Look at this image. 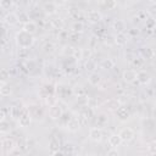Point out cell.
Here are the masks:
<instances>
[{
	"instance_id": "cell-1",
	"label": "cell",
	"mask_w": 156,
	"mask_h": 156,
	"mask_svg": "<svg viewBox=\"0 0 156 156\" xmlns=\"http://www.w3.org/2000/svg\"><path fill=\"white\" fill-rule=\"evenodd\" d=\"M16 43H17L18 48L29 49L34 43V37H33V34L22 29L20 32H17V34H16Z\"/></svg>"
},
{
	"instance_id": "cell-2",
	"label": "cell",
	"mask_w": 156,
	"mask_h": 156,
	"mask_svg": "<svg viewBox=\"0 0 156 156\" xmlns=\"http://www.w3.org/2000/svg\"><path fill=\"white\" fill-rule=\"evenodd\" d=\"M62 141L57 135H52L49 141V151L51 155H63L62 150Z\"/></svg>"
},
{
	"instance_id": "cell-3",
	"label": "cell",
	"mask_w": 156,
	"mask_h": 156,
	"mask_svg": "<svg viewBox=\"0 0 156 156\" xmlns=\"http://www.w3.org/2000/svg\"><path fill=\"white\" fill-rule=\"evenodd\" d=\"M17 122H18V126L22 127V128H27V127L30 126V123H32V116L29 113L28 107H23L22 108V112H21L20 117L17 118Z\"/></svg>"
},
{
	"instance_id": "cell-4",
	"label": "cell",
	"mask_w": 156,
	"mask_h": 156,
	"mask_svg": "<svg viewBox=\"0 0 156 156\" xmlns=\"http://www.w3.org/2000/svg\"><path fill=\"white\" fill-rule=\"evenodd\" d=\"M55 93H56L60 98H62V99H67V98H69V96L73 95L72 88L68 87V85H66V84H57V85L55 87Z\"/></svg>"
},
{
	"instance_id": "cell-5",
	"label": "cell",
	"mask_w": 156,
	"mask_h": 156,
	"mask_svg": "<svg viewBox=\"0 0 156 156\" xmlns=\"http://www.w3.org/2000/svg\"><path fill=\"white\" fill-rule=\"evenodd\" d=\"M118 135H119L122 143H130L135 138V132L129 127H124V128H122L119 130Z\"/></svg>"
},
{
	"instance_id": "cell-6",
	"label": "cell",
	"mask_w": 156,
	"mask_h": 156,
	"mask_svg": "<svg viewBox=\"0 0 156 156\" xmlns=\"http://www.w3.org/2000/svg\"><path fill=\"white\" fill-rule=\"evenodd\" d=\"M115 111H116V117H117L119 121H122V122L128 121V119L130 118V111H129V108H128L127 106H124V105H119Z\"/></svg>"
},
{
	"instance_id": "cell-7",
	"label": "cell",
	"mask_w": 156,
	"mask_h": 156,
	"mask_svg": "<svg viewBox=\"0 0 156 156\" xmlns=\"http://www.w3.org/2000/svg\"><path fill=\"white\" fill-rule=\"evenodd\" d=\"M49 107H50V108H49V117H50V119L57 121V119L61 117L62 112H63L61 105H60V104H54V105H51V106H49Z\"/></svg>"
},
{
	"instance_id": "cell-8",
	"label": "cell",
	"mask_w": 156,
	"mask_h": 156,
	"mask_svg": "<svg viewBox=\"0 0 156 156\" xmlns=\"http://www.w3.org/2000/svg\"><path fill=\"white\" fill-rule=\"evenodd\" d=\"M122 79L126 83L134 84L136 82V71H134V69H124L122 72Z\"/></svg>"
},
{
	"instance_id": "cell-9",
	"label": "cell",
	"mask_w": 156,
	"mask_h": 156,
	"mask_svg": "<svg viewBox=\"0 0 156 156\" xmlns=\"http://www.w3.org/2000/svg\"><path fill=\"white\" fill-rule=\"evenodd\" d=\"M136 82L140 85H147L151 82V74L144 69L139 71V72H136Z\"/></svg>"
},
{
	"instance_id": "cell-10",
	"label": "cell",
	"mask_w": 156,
	"mask_h": 156,
	"mask_svg": "<svg viewBox=\"0 0 156 156\" xmlns=\"http://www.w3.org/2000/svg\"><path fill=\"white\" fill-rule=\"evenodd\" d=\"M89 139L94 143H100L102 140V130L101 128L94 127L89 129Z\"/></svg>"
},
{
	"instance_id": "cell-11",
	"label": "cell",
	"mask_w": 156,
	"mask_h": 156,
	"mask_svg": "<svg viewBox=\"0 0 156 156\" xmlns=\"http://www.w3.org/2000/svg\"><path fill=\"white\" fill-rule=\"evenodd\" d=\"M0 146H1V149L4 150L5 154H9V152L16 146V144H15V140H13L12 138H4V139H1V141H0Z\"/></svg>"
},
{
	"instance_id": "cell-12",
	"label": "cell",
	"mask_w": 156,
	"mask_h": 156,
	"mask_svg": "<svg viewBox=\"0 0 156 156\" xmlns=\"http://www.w3.org/2000/svg\"><path fill=\"white\" fill-rule=\"evenodd\" d=\"M28 110H29L32 118H34L37 121H41L44 118V112H43V108L40 106H29Z\"/></svg>"
},
{
	"instance_id": "cell-13",
	"label": "cell",
	"mask_w": 156,
	"mask_h": 156,
	"mask_svg": "<svg viewBox=\"0 0 156 156\" xmlns=\"http://www.w3.org/2000/svg\"><path fill=\"white\" fill-rule=\"evenodd\" d=\"M87 20H88V22H90V23H93V24H96V23H100V22H101L102 15H101L99 11H96V10H91V11L88 12Z\"/></svg>"
},
{
	"instance_id": "cell-14",
	"label": "cell",
	"mask_w": 156,
	"mask_h": 156,
	"mask_svg": "<svg viewBox=\"0 0 156 156\" xmlns=\"http://www.w3.org/2000/svg\"><path fill=\"white\" fill-rule=\"evenodd\" d=\"M12 94V88L7 82H1L0 83V96H10Z\"/></svg>"
},
{
	"instance_id": "cell-15",
	"label": "cell",
	"mask_w": 156,
	"mask_h": 156,
	"mask_svg": "<svg viewBox=\"0 0 156 156\" xmlns=\"http://www.w3.org/2000/svg\"><path fill=\"white\" fill-rule=\"evenodd\" d=\"M66 128H67L69 132H77V130L80 128L79 122H78V118L74 117V116H72L71 119L68 121V123L66 124Z\"/></svg>"
},
{
	"instance_id": "cell-16",
	"label": "cell",
	"mask_w": 156,
	"mask_h": 156,
	"mask_svg": "<svg viewBox=\"0 0 156 156\" xmlns=\"http://www.w3.org/2000/svg\"><path fill=\"white\" fill-rule=\"evenodd\" d=\"M108 122V117L106 113H100L99 116H96V119H95V127L98 128H104Z\"/></svg>"
},
{
	"instance_id": "cell-17",
	"label": "cell",
	"mask_w": 156,
	"mask_h": 156,
	"mask_svg": "<svg viewBox=\"0 0 156 156\" xmlns=\"http://www.w3.org/2000/svg\"><path fill=\"white\" fill-rule=\"evenodd\" d=\"M23 30H26V32H28V33L34 35L38 32V24L34 21H28L27 23L23 24Z\"/></svg>"
},
{
	"instance_id": "cell-18",
	"label": "cell",
	"mask_w": 156,
	"mask_h": 156,
	"mask_svg": "<svg viewBox=\"0 0 156 156\" xmlns=\"http://www.w3.org/2000/svg\"><path fill=\"white\" fill-rule=\"evenodd\" d=\"M113 29L116 30V33H126V29H127V26H126V22L122 21V20H116L112 24Z\"/></svg>"
},
{
	"instance_id": "cell-19",
	"label": "cell",
	"mask_w": 156,
	"mask_h": 156,
	"mask_svg": "<svg viewBox=\"0 0 156 156\" xmlns=\"http://www.w3.org/2000/svg\"><path fill=\"white\" fill-rule=\"evenodd\" d=\"M88 82H89L91 85L98 87V85L101 83V76H100L99 73H96V72H90V74H89V77H88Z\"/></svg>"
},
{
	"instance_id": "cell-20",
	"label": "cell",
	"mask_w": 156,
	"mask_h": 156,
	"mask_svg": "<svg viewBox=\"0 0 156 156\" xmlns=\"http://www.w3.org/2000/svg\"><path fill=\"white\" fill-rule=\"evenodd\" d=\"M22 108H23V107H22L21 105H12V106L9 108L11 117H12L13 119H17V118L20 117L21 112H22Z\"/></svg>"
},
{
	"instance_id": "cell-21",
	"label": "cell",
	"mask_w": 156,
	"mask_h": 156,
	"mask_svg": "<svg viewBox=\"0 0 156 156\" xmlns=\"http://www.w3.org/2000/svg\"><path fill=\"white\" fill-rule=\"evenodd\" d=\"M121 144H122V140L118 134H112L108 138V145L111 147H118V146H121Z\"/></svg>"
},
{
	"instance_id": "cell-22",
	"label": "cell",
	"mask_w": 156,
	"mask_h": 156,
	"mask_svg": "<svg viewBox=\"0 0 156 156\" xmlns=\"http://www.w3.org/2000/svg\"><path fill=\"white\" fill-rule=\"evenodd\" d=\"M43 11L49 15V16H52L56 13V5L54 2H46L44 6H43Z\"/></svg>"
},
{
	"instance_id": "cell-23",
	"label": "cell",
	"mask_w": 156,
	"mask_h": 156,
	"mask_svg": "<svg viewBox=\"0 0 156 156\" xmlns=\"http://www.w3.org/2000/svg\"><path fill=\"white\" fill-rule=\"evenodd\" d=\"M68 16H69L71 18L76 20V21H80V20L83 18L82 12H80L79 9H77V7H71V9L68 10Z\"/></svg>"
},
{
	"instance_id": "cell-24",
	"label": "cell",
	"mask_w": 156,
	"mask_h": 156,
	"mask_svg": "<svg viewBox=\"0 0 156 156\" xmlns=\"http://www.w3.org/2000/svg\"><path fill=\"white\" fill-rule=\"evenodd\" d=\"M34 68H37V62L34 61V60H27L23 65H22V69L24 71V72H32V71H34Z\"/></svg>"
},
{
	"instance_id": "cell-25",
	"label": "cell",
	"mask_w": 156,
	"mask_h": 156,
	"mask_svg": "<svg viewBox=\"0 0 156 156\" xmlns=\"http://www.w3.org/2000/svg\"><path fill=\"white\" fill-rule=\"evenodd\" d=\"M61 150H62L63 155H67V154H68V155H73V154H76V146H74L73 144H71V143L62 144Z\"/></svg>"
},
{
	"instance_id": "cell-26",
	"label": "cell",
	"mask_w": 156,
	"mask_h": 156,
	"mask_svg": "<svg viewBox=\"0 0 156 156\" xmlns=\"http://www.w3.org/2000/svg\"><path fill=\"white\" fill-rule=\"evenodd\" d=\"M11 130H12V124H11L9 121H6V119L0 121V133L7 134V133H10Z\"/></svg>"
},
{
	"instance_id": "cell-27",
	"label": "cell",
	"mask_w": 156,
	"mask_h": 156,
	"mask_svg": "<svg viewBox=\"0 0 156 156\" xmlns=\"http://www.w3.org/2000/svg\"><path fill=\"white\" fill-rule=\"evenodd\" d=\"M4 21H5V23H6V24L12 26V24H16V23L18 22V17H17V15H16V13L10 12V13H7V15L4 17Z\"/></svg>"
},
{
	"instance_id": "cell-28",
	"label": "cell",
	"mask_w": 156,
	"mask_h": 156,
	"mask_svg": "<svg viewBox=\"0 0 156 156\" xmlns=\"http://www.w3.org/2000/svg\"><path fill=\"white\" fill-rule=\"evenodd\" d=\"M115 44H117L118 46H123L127 44V35L124 33H117L115 37Z\"/></svg>"
},
{
	"instance_id": "cell-29",
	"label": "cell",
	"mask_w": 156,
	"mask_h": 156,
	"mask_svg": "<svg viewBox=\"0 0 156 156\" xmlns=\"http://www.w3.org/2000/svg\"><path fill=\"white\" fill-rule=\"evenodd\" d=\"M141 57L146 60H152L155 57V51L151 48H144L141 50Z\"/></svg>"
},
{
	"instance_id": "cell-30",
	"label": "cell",
	"mask_w": 156,
	"mask_h": 156,
	"mask_svg": "<svg viewBox=\"0 0 156 156\" xmlns=\"http://www.w3.org/2000/svg\"><path fill=\"white\" fill-rule=\"evenodd\" d=\"M101 6L106 10H115L117 7V0H101Z\"/></svg>"
},
{
	"instance_id": "cell-31",
	"label": "cell",
	"mask_w": 156,
	"mask_h": 156,
	"mask_svg": "<svg viewBox=\"0 0 156 156\" xmlns=\"http://www.w3.org/2000/svg\"><path fill=\"white\" fill-rule=\"evenodd\" d=\"M130 63H132L133 68H135V69H139V68H141V67L144 66V58H143L141 56H138V57H133V58L130 60Z\"/></svg>"
},
{
	"instance_id": "cell-32",
	"label": "cell",
	"mask_w": 156,
	"mask_h": 156,
	"mask_svg": "<svg viewBox=\"0 0 156 156\" xmlns=\"http://www.w3.org/2000/svg\"><path fill=\"white\" fill-rule=\"evenodd\" d=\"M72 32L78 33V34L83 33V32H84V23H83L82 21H76V22H73V24H72Z\"/></svg>"
},
{
	"instance_id": "cell-33",
	"label": "cell",
	"mask_w": 156,
	"mask_h": 156,
	"mask_svg": "<svg viewBox=\"0 0 156 156\" xmlns=\"http://www.w3.org/2000/svg\"><path fill=\"white\" fill-rule=\"evenodd\" d=\"M71 117H72V115L71 113H68V112H62V115H61V117L57 119L58 122H60V126L61 127H65L66 128V124L68 123V121L71 119Z\"/></svg>"
},
{
	"instance_id": "cell-34",
	"label": "cell",
	"mask_w": 156,
	"mask_h": 156,
	"mask_svg": "<svg viewBox=\"0 0 156 156\" xmlns=\"http://www.w3.org/2000/svg\"><path fill=\"white\" fill-rule=\"evenodd\" d=\"M113 66H115V62L111 58H104L100 62V68H102V69H111V68H113Z\"/></svg>"
},
{
	"instance_id": "cell-35",
	"label": "cell",
	"mask_w": 156,
	"mask_h": 156,
	"mask_svg": "<svg viewBox=\"0 0 156 156\" xmlns=\"http://www.w3.org/2000/svg\"><path fill=\"white\" fill-rule=\"evenodd\" d=\"M119 105H121V104L118 102L117 99H110V100H107V101L105 102V106H106V108H108V110H116Z\"/></svg>"
},
{
	"instance_id": "cell-36",
	"label": "cell",
	"mask_w": 156,
	"mask_h": 156,
	"mask_svg": "<svg viewBox=\"0 0 156 156\" xmlns=\"http://www.w3.org/2000/svg\"><path fill=\"white\" fill-rule=\"evenodd\" d=\"M43 51L45 54H51L55 51V44L52 41H46L44 45H43Z\"/></svg>"
},
{
	"instance_id": "cell-37",
	"label": "cell",
	"mask_w": 156,
	"mask_h": 156,
	"mask_svg": "<svg viewBox=\"0 0 156 156\" xmlns=\"http://www.w3.org/2000/svg\"><path fill=\"white\" fill-rule=\"evenodd\" d=\"M51 26L54 27V29H57L58 32L62 30L63 28V21L61 18H55V20H51Z\"/></svg>"
},
{
	"instance_id": "cell-38",
	"label": "cell",
	"mask_w": 156,
	"mask_h": 156,
	"mask_svg": "<svg viewBox=\"0 0 156 156\" xmlns=\"http://www.w3.org/2000/svg\"><path fill=\"white\" fill-rule=\"evenodd\" d=\"M95 68H96V63H95V61H93L91 58H88V60L85 61V69L89 71V72H94Z\"/></svg>"
},
{
	"instance_id": "cell-39",
	"label": "cell",
	"mask_w": 156,
	"mask_h": 156,
	"mask_svg": "<svg viewBox=\"0 0 156 156\" xmlns=\"http://www.w3.org/2000/svg\"><path fill=\"white\" fill-rule=\"evenodd\" d=\"M10 78V72L7 68H1L0 69V82H7Z\"/></svg>"
},
{
	"instance_id": "cell-40",
	"label": "cell",
	"mask_w": 156,
	"mask_h": 156,
	"mask_svg": "<svg viewBox=\"0 0 156 156\" xmlns=\"http://www.w3.org/2000/svg\"><path fill=\"white\" fill-rule=\"evenodd\" d=\"M72 90H73V95H76L77 98L87 95V91H85V89H84L83 87H76V88L72 89Z\"/></svg>"
},
{
	"instance_id": "cell-41",
	"label": "cell",
	"mask_w": 156,
	"mask_h": 156,
	"mask_svg": "<svg viewBox=\"0 0 156 156\" xmlns=\"http://www.w3.org/2000/svg\"><path fill=\"white\" fill-rule=\"evenodd\" d=\"M43 91L45 93V96H46V95H51V94L55 93V88H54L52 84H44V87H43Z\"/></svg>"
},
{
	"instance_id": "cell-42",
	"label": "cell",
	"mask_w": 156,
	"mask_h": 156,
	"mask_svg": "<svg viewBox=\"0 0 156 156\" xmlns=\"http://www.w3.org/2000/svg\"><path fill=\"white\" fill-rule=\"evenodd\" d=\"M77 118H78V122H79V126H80V127H85V126L88 124V122H89V119L87 118V116H85L84 113H82V112L78 115Z\"/></svg>"
},
{
	"instance_id": "cell-43",
	"label": "cell",
	"mask_w": 156,
	"mask_h": 156,
	"mask_svg": "<svg viewBox=\"0 0 156 156\" xmlns=\"http://www.w3.org/2000/svg\"><path fill=\"white\" fill-rule=\"evenodd\" d=\"M12 6V0H0V9L1 10H10Z\"/></svg>"
},
{
	"instance_id": "cell-44",
	"label": "cell",
	"mask_w": 156,
	"mask_h": 156,
	"mask_svg": "<svg viewBox=\"0 0 156 156\" xmlns=\"http://www.w3.org/2000/svg\"><path fill=\"white\" fill-rule=\"evenodd\" d=\"M17 17H18V22H22L23 24L24 23H27L28 21H29V15L28 13H26V12H21L20 15H17Z\"/></svg>"
},
{
	"instance_id": "cell-45",
	"label": "cell",
	"mask_w": 156,
	"mask_h": 156,
	"mask_svg": "<svg viewBox=\"0 0 156 156\" xmlns=\"http://www.w3.org/2000/svg\"><path fill=\"white\" fill-rule=\"evenodd\" d=\"M29 55V50L26 48H20L18 50V57L20 58H27V56Z\"/></svg>"
},
{
	"instance_id": "cell-46",
	"label": "cell",
	"mask_w": 156,
	"mask_h": 156,
	"mask_svg": "<svg viewBox=\"0 0 156 156\" xmlns=\"http://www.w3.org/2000/svg\"><path fill=\"white\" fill-rule=\"evenodd\" d=\"M63 76V71L62 68H54L52 69V74H51V78H60Z\"/></svg>"
},
{
	"instance_id": "cell-47",
	"label": "cell",
	"mask_w": 156,
	"mask_h": 156,
	"mask_svg": "<svg viewBox=\"0 0 156 156\" xmlns=\"http://www.w3.org/2000/svg\"><path fill=\"white\" fill-rule=\"evenodd\" d=\"M147 152H149V155H156V143L155 141H151L147 145Z\"/></svg>"
},
{
	"instance_id": "cell-48",
	"label": "cell",
	"mask_w": 156,
	"mask_h": 156,
	"mask_svg": "<svg viewBox=\"0 0 156 156\" xmlns=\"http://www.w3.org/2000/svg\"><path fill=\"white\" fill-rule=\"evenodd\" d=\"M98 105H99V102H98L96 99H94V98H88L87 106H89V107H91V108H95V107H98Z\"/></svg>"
},
{
	"instance_id": "cell-49",
	"label": "cell",
	"mask_w": 156,
	"mask_h": 156,
	"mask_svg": "<svg viewBox=\"0 0 156 156\" xmlns=\"http://www.w3.org/2000/svg\"><path fill=\"white\" fill-rule=\"evenodd\" d=\"M73 51H74V48L71 46V45H66L65 49H63V54L66 56H72L73 55Z\"/></svg>"
},
{
	"instance_id": "cell-50",
	"label": "cell",
	"mask_w": 156,
	"mask_h": 156,
	"mask_svg": "<svg viewBox=\"0 0 156 156\" xmlns=\"http://www.w3.org/2000/svg\"><path fill=\"white\" fill-rule=\"evenodd\" d=\"M155 28V20L151 17V18H147L146 20V29H150V30H154Z\"/></svg>"
},
{
	"instance_id": "cell-51",
	"label": "cell",
	"mask_w": 156,
	"mask_h": 156,
	"mask_svg": "<svg viewBox=\"0 0 156 156\" xmlns=\"http://www.w3.org/2000/svg\"><path fill=\"white\" fill-rule=\"evenodd\" d=\"M90 55H91V51H90L89 49H88V50L82 49V58L88 60V58H90Z\"/></svg>"
},
{
	"instance_id": "cell-52",
	"label": "cell",
	"mask_w": 156,
	"mask_h": 156,
	"mask_svg": "<svg viewBox=\"0 0 156 156\" xmlns=\"http://www.w3.org/2000/svg\"><path fill=\"white\" fill-rule=\"evenodd\" d=\"M106 155H107V156H118L119 152H118L117 147H111V150H108V151L106 152Z\"/></svg>"
},
{
	"instance_id": "cell-53",
	"label": "cell",
	"mask_w": 156,
	"mask_h": 156,
	"mask_svg": "<svg viewBox=\"0 0 156 156\" xmlns=\"http://www.w3.org/2000/svg\"><path fill=\"white\" fill-rule=\"evenodd\" d=\"M98 39H99V37H96V35L90 39V44H89V48H90V49H94V48L98 45Z\"/></svg>"
},
{
	"instance_id": "cell-54",
	"label": "cell",
	"mask_w": 156,
	"mask_h": 156,
	"mask_svg": "<svg viewBox=\"0 0 156 156\" xmlns=\"http://www.w3.org/2000/svg\"><path fill=\"white\" fill-rule=\"evenodd\" d=\"M68 37H69V39H71L72 41H78V40H79V34H78V33L71 32V33L68 34Z\"/></svg>"
},
{
	"instance_id": "cell-55",
	"label": "cell",
	"mask_w": 156,
	"mask_h": 156,
	"mask_svg": "<svg viewBox=\"0 0 156 156\" xmlns=\"http://www.w3.org/2000/svg\"><path fill=\"white\" fill-rule=\"evenodd\" d=\"M7 117V110L6 108H0V121L6 119Z\"/></svg>"
},
{
	"instance_id": "cell-56",
	"label": "cell",
	"mask_w": 156,
	"mask_h": 156,
	"mask_svg": "<svg viewBox=\"0 0 156 156\" xmlns=\"http://www.w3.org/2000/svg\"><path fill=\"white\" fill-rule=\"evenodd\" d=\"M105 44H115V38H112L111 35H105Z\"/></svg>"
},
{
	"instance_id": "cell-57",
	"label": "cell",
	"mask_w": 156,
	"mask_h": 156,
	"mask_svg": "<svg viewBox=\"0 0 156 156\" xmlns=\"http://www.w3.org/2000/svg\"><path fill=\"white\" fill-rule=\"evenodd\" d=\"M9 154H10V155H20V154H22V151H21V149H18L17 146H15Z\"/></svg>"
},
{
	"instance_id": "cell-58",
	"label": "cell",
	"mask_w": 156,
	"mask_h": 156,
	"mask_svg": "<svg viewBox=\"0 0 156 156\" xmlns=\"http://www.w3.org/2000/svg\"><path fill=\"white\" fill-rule=\"evenodd\" d=\"M67 1H68V0H54V4H55L56 6H63V5L67 4Z\"/></svg>"
},
{
	"instance_id": "cell-59",
	"label": "cell",
	"mask_w": 156,
	"mask_h": 156,
	"mask_svg": "<svg viewBox=\"0 0 156 156\" xmlns=\"http://www.w3.org/2000/svg\"><path fill=\"white\" fill-rule=\"evenodd\" d=\"M147 98H149V95H147L146 91L145 93H140V102H145L147 100Z\"/></svg>"
}]
</instances>
